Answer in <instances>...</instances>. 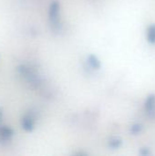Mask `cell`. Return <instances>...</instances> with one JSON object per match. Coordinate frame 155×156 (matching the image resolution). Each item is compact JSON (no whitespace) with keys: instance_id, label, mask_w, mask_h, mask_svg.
I'll list each match as a JSON object with an SVG mask.
<instances>
[{"instance_id":"cell-1","label":"cell","mask_w":155,"mask_h":156,"mask_svg":"<svg viewBox=\"0 0 155 156\" xmlns=\"http://www.w3.org/2000/svg\"><path fill=\"white\" fill-rule=\"evenodd\" d=\"M59 4L58 2H53L50 5L49 11H48V16H49V22L54 29H58L61 27L60 23V9H59Z\"/></svg>"},{"instance_id":"cell-2","label":"cell","mask_w":155,"mask_h":156,"mask_svg":"<svg viewBox=\"0 0 155 156\" xmlns=\"http://www.w3.org/2000/svg\"><path fill=\"white\" fill-rule=\"evenodd\" d=\"M144 109L146 113L151 118L155 117V94H150L144 103Z\"/></svg>"},{"instance_id":"cell-3","label":"cell","mask_w":155,"mask_h":156,"mask_svg":"<svg viewBox=\"0 0 155 156\" xmlns=\"http://www.w3.org/2000/svg\"><path fill=\"white\" fill-rule=\"evenodd\" d=\"M35 118L32 114H26L25 115L23 118H22V121H21V125H22V128L27 132H30L33 130L34 126H35Z\"/></svg>"},{"instance_id":"cell-4","label":"cell","mask_w":155,"mask_h":156,"mask_svg":"<svg viewBox=\"0 0 155 156\" xmlns=\"http://www.w3.org/2000/svg\"><path fill=\"white\" fill-rule=\"evenodd\" d=\"M13 136V131L10 127L1 126L0 127V142H7Z\"/></svg>"},{"instance_id":"cell-5","label":"cell","mask_w":155,"mask_h":156,"mask_svg":"<svg viewBox=\"0 0 155 156\" xmlns=\"http://www.w3.org/2000/svg\"><path fill=\"white\" fill-rule=\"evenodd\" d=\"M147 40L150 44H155V24L149 26L147 28Z\"/></svg>"},{"instance_id":"cell-6","label":"cell","mask_w":155,"mask_h":156,"mask_svg":"<svg viewBox=\"0 0 155 156\" xmlns=\"http://www.w3.org/2000/svg\"><path fill=\"white\" fill-rule=\"evenodd\" d=\"M88 64L93 69H99L100 68V62L98 59V58L94 55H90L88 58Z\"/></svg>"},{"instance_id":"cell-7","label":"cell","mask_w":155,"mask_h":156,"mask_svg":"<svg viewBox=\"0 0 155 156\" xmlns=\"http://www.w3.org/2000/svg\"><path fill=\"white\" fill-rule=\"evenodd\" d=\"M109 145L111 148L112 149H116V148H119L121 145H122V140L117 138V137H114L112 139H111L110 143H109Z\"/></svg>"},{"instance_id":"cell-8","label":"cell","mask_w":155,"mask_h":156,"mask_svg":"<svg viewBox=\"0 0 155 156\" xmlns=\"http://www.w3.org/2000/svg\"><path fill=\"white\" fill-rule=\"evenodd\" d=\"M143 131V125L140 124V123H136V124H133L131 128V132L132 134H138L140 133L141 132Z\"/></svg>"},{"instance_id":"cell-9","label":"cell","mask_w":155,"mask_h":156,"mask_svg":"<svg viewBox=\"0 0 155 156\" xmlns=\"http://www.w3.org/2000/svg\"><path fill=\"white\" fill-rule=\"evenodd\" d=\"M140 154L141 155H149V154H151V152L148 150V148H142L140 150Z\"/></svg>"},{"instance_id":"cell-10","label":"cell","mask_w":155,"mask_h":156,"mask_svg":"<svg viewBox=\"0 0 155 156\" xmlns=\"http://www.w3.org/2000/svg\"><path fill=\"white\" fill-rule=\"evenodd\" d=\"M1 118H2V112H0V120H1Z\"/></svg>"}]
</instances>
